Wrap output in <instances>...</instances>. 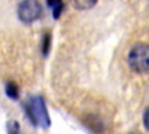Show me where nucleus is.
Masks as SVG:
<instances>
[{"label":"nucleus","instance_id":"f257e3e1","mask_svg":"<svg viewBox=\"0 0 149 134\" xmlns=\"http://www.w3.org/2000/svg\"><path fill=\"white\" fill-rule=\"evenodd\" d=\"M24 110L29 120L35 126L42 128H48L50 126V118L47 111L44 99L42 97L40 96L30 97L24 103Z\"/></svg>","mask_w":149,"mask_h":134},{"label":"nucleus","instance_id":"f03ea898","mask_svg":"<svg viewBox=\"0 0 149 134\" xmlns=\"http://www.w3.org/2000/svg\"><path fill=\"white\" fill-rule=\"evenodd\" d=\"M128 64L137 73L147 72L149 70V45L144 43L134 45L128 54Z\"/></svg>","mask_w":149,"mask_h":134},{"label":"nucleus","instance_id":"7ed1b4c3","mask_svg":"<svg viewBox=\"0 0 149 134\" xmlns=\"http://www.w3.org/2000/svg\"><path fill=\"white\" fill-rule=\"evenodd\" d=\"M42 14V7L37 0H22L17 8V15L22 22L31 23Z\"/></svg>","mask_w":149,"mask_h":134},{"label":"nucleus","instance_id":"20e7f679","mask_svg":"<svg viewBox=\"0 0 149 134\" xmlns=\"http://www.w3.org/2000/svg\"><path fill=\"white\" fill-rule=\"evenodd\" d=\"M47 2H48V6L52 10L54 19H58L63 12V8H64L63 0H47Z\"/></svg>","mask_w":149,"mask_h":134},{"label":"nucleus","instance_id":"39448f33","mask_svg":"<svg viewBox=\"0 0 149 134\" xmlns=\"http://www.w3.org/2000/svg\"><path fill=\"white\" fill-rule=\"evenodd\" d=\"M98 0H71L72 5L74 8L80 9V10H85V9H90L92 8Z\"/></svg>","mask_w":149,"mask_h":134},{"label":"nucleus","instance_id":"423d86ee","mask_svg":"<svg viewBox=\"0 0 149 134\" xmlns=\"http://www.w3.org/2000/svg\"><path fill=\"white\" fill-rule=\"evenodd\" d=\"M6 94L10 99H17L19 98V87H17V85L13 82H8L6 84Z\"/></svg>","mask_w":149,"mask_h":134},{"label":"nucleus","instance_id":"0eeeda50","mask_svg":"<svg viewBox=\"0 0 149 134\" xmlns=\"http://www.w3.org/2000/svg\"><path fill=\"white\" fill-rule=\"evenodd\" d=\"M50 43H51V35H50V33H45L43 36V42H42V51L44 55L48 54L49 48H50Z\"/></svg>","mask_w":149,"mask_h":134},{"label":"nucleus","instance_id":"6e6552de","mask_svg":"<svg viewBox=\"0 0 149 134\" xmlns=\"http://www.w3.org/2000/svg\"><path fill=\"white\" fill-rule=\"evenodd\" d=\"M7 127H8V132H10V133L19 131V125H17L16 121H10V122H8Z\"/></svg>","mask_w":149,"mask_h":134},{"label":"nucleus","instance_id":"1a4fd4ad","mask_svg":"<svg viewBox=\"0 0 149 134\" xmlns=\"http://www.w3.org/2000/svg\"><path fill=\"white\" fill-rule=\"evenodd\" d=\"M143 124H144V127L149 131V108H147L144 111V114H143Z\"/></svg>","mask_w":149,"mask_h":134}]
</instances>
